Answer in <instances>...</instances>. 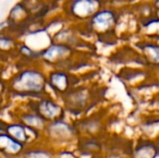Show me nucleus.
<instances>
[{"label": "nucleus", "instance_id": "nucleus-1", "mask_svg": "<svg viewBox=\"0 0 159 158\" xmlns=\"http://www.w3.org/2000/svg\"><path fill=\"white\" fill-rule=\"evenodd\" d=\"M10 133L14 136H16L18 139H22V140H25L26 139V133L24 132V129L21 128V127H19V126H16V127H11L10 129Z\"/></svg>", "mask_w": 159, "mask_h": 158}]
</instances>
